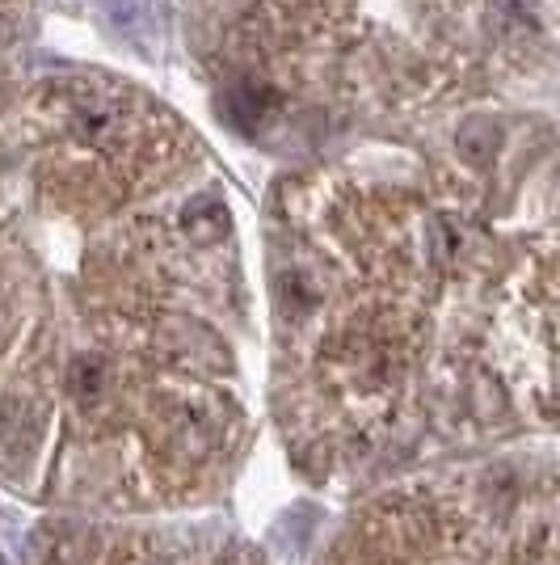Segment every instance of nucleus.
Listing matches in <instances>:
<instances>
[{
  "label": "nucleus",
  "mask_w": 560,
  "mask_h": 565,
  "mask_svg": "<svg viewBox=\"0 0 560 565\" xmlns=\"http://www.w3.org/2000/svg\"><path fill=\"white\" fill-rule=\"evenodd\" d=\"M497 148H502V131H497L493 118H467L464 127H460V157H464L467 166H493Z\"/></svg>",
  "instance_id": "nucleus-1"
},
{
  "label": "nucleus",
  "mask_w": 560,
  "mask_h": 565,
  "mask_svg": "<svg viewBox=\"0 0 560 565\" xmlns=\"http://www.w3.org/2000/svg\"><path fill=\"white\" fill-rule=\"evenodd\" d=\"M182 220H186V233L198 236V241H219L228 233V212L215 199H194Z\"/></svg>",
  "instance_id": "nucleus-2"
},
{
  "label": "nucleus",
  "mask_w": 560,
  "mask_h": 565,
  "mask_svg": "<svg viewBox=\"0 0 560 565\" xmlns=\"http://www.w3.org/2000/svg\"><path fill=\"white\" fill-rule=\"evenodd\" d=\"M101 380H106V372H101V363H97V354H85V359H76L72 363V393L76 397H97L101 393Z\"/></svg>",
  "instance_id": "nucleus-3"
}]
</instances>
